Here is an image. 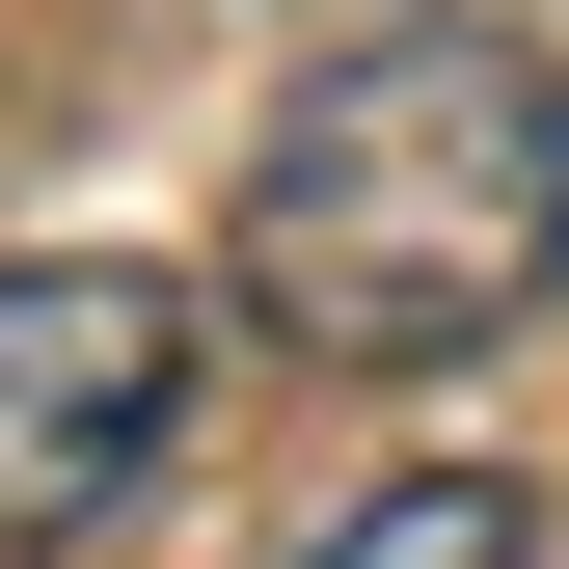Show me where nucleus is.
Masks as SVG:
<instances>
[{"instance_id":"2","label":"nucleus","mask_w":569,"mask_h":569,"mask_svg":"<svg viewBox=\"0 0 569 569\" xmlns=\"http://www.w3.org/2000/svg\"><path fill=\"white\" fill-rule=\"evenodd\" d=\"M190 435V299L136 244H28L0 271V542H109Z\"/></svg>"},{"instance_id":"3","label":"nucleus","mask_w":569,"mask_h":569,"mask_svg":"<svg viewBox=\"0 0 569 569\" xmlns=\"http://www.w3.org/2000/svg\"><path fill=\"white\" fill-rule=\"evenodd\" d=\"M271 569H516V461H407V488H352V516L271 542Z\"/></svg>"},{"instance_id":"1","label":"nucleus","mask_w":569,"mask_h":569,"mask_svg":"<svg viewBox=\"0 0 569 569\" xmlns=\"http://www.w3.org/2000/svg\"><path fill=\"white\" fill-rule=\"evenodd\" d=\"M569 271V54L488 0H380L299 54V109L244 136V326L326 380H435Z\"/></svg>"}]
</instances>
